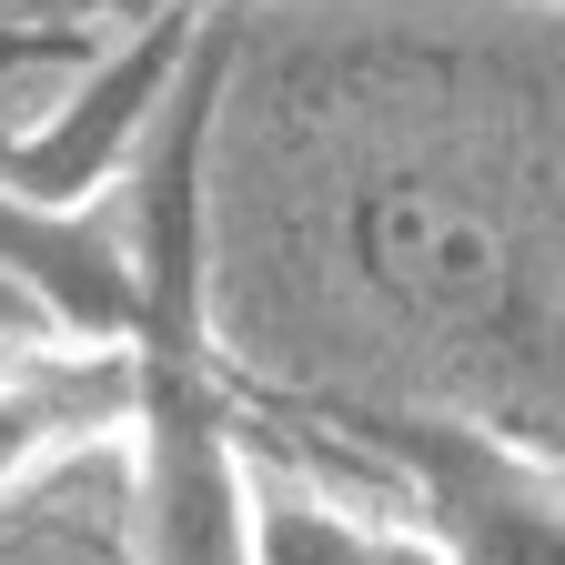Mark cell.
Here are the masks:
<instances>
[{
	"label": "cell",
	"mask_w": 565,
	"mask_h": 565,
	"mask_svg": "<svg viewBox=\"0 0 565 565\" xmlns=\"http://www.w3.org/2000/svg\"><path fill=\"white\" fill-rule=\"evenodd\" d=\"M192 282L233 394L555 445V0H212Z\"/></svg>",
	"instance_id": "1"
},
{
	"label": "cell",
	"mask_w": 565,
	"mask_h": 565,
	"mask_svg": "<svg viewBox=\"0 0 565 565\" xmlns=\"http://www.w3.org/2000/svg\"><path fill=\"white\" fill-rule=\"evenodd\" d=\"M131 424V353L121 343H41L0 364V505L61 475L71 455L121 445Z\"/></svg>",
	"instance_id": "2"
},
{
	"label": "cell",
	"mask_w": 565,
	"mask_h": 565,
	"mask_svg": "<svg viewBox=\"0 0 565 565\" xmlns=\"http://www.w3.org/2000/svg\"><path fill=\"white\" fill-rule=\"evenodd\" d=\"M0 565H121V525H21V535H0Z\"/></svg>",
	"instance_id": "3"
},
{
	"label": "cell",
	"mask_w": 565,
	"mask_h": 565,
	"mask_svg": "<svg viewBox=\"0 0 565 565\" xmlns=\"http://www.w3.org/2000/svg\"><path fill=\"white\" fill-rule=\"evenodd\" d=\"M41 343H71V333L21 294V282H0V364H11V353H41Z\"/></svg>",
	"instance_id": "4"
},
{
	"label": "cell",
	"mask_w": 565,
	"mask_h": 565,
	"mask_svg": "<svg viewBox=\"0 0 565 565\" xmlns=\"http://www.w3.org/2000/svg\"><path fill=\"white\" fill-rule=\"evenodd\" d=\"M0 11H21V0H0Z\"/></svg>",
	"instance_id": "5"
}]
</instances>
